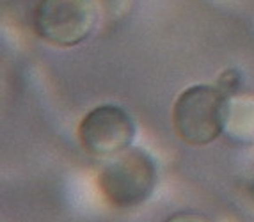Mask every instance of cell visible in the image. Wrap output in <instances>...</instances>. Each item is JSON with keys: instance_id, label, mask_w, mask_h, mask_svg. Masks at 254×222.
<instances>
[{"instance_id": "cell-1", "label": "cell", "mask_w": 254, "mask_h": 222, "mask_svg": "<svg viewBox=\"0 0 254 222\" xmlns=\"http://www.w3.org/2000/svg\"><path fill=\"white\" fill-rule=\"evenodd\" d=\"M231 114L229 96L217 86L195 84L187 87L173 107L176 135L190 146H206L219 139Z\"/></svg>"}, {"instance_id": "cell-2", "label": "cell", "mask_w": 254, "mask_h": 222, "mask_svg": "<svg viewBox=\"0 0 254 222\" xmlns=\"http://www.w3.org/2000/svg\"><path fill=\"white\" fill-rule=\"evenodd\" d=\"M157 185V166L149 153L140 148H128L102 167L98 187L110 205L133 208L142 205Z\"/></svg>"}, {"instance_id": "cell-3", "label": "cell", "mask_w": 254, "mask_h": 222, "mask_svg": "<svg viewBox=\"0 0 254 222\" xmlns=\"http://www.w3.org/2000/svg\"><path fill=\"white\" fill-rule=\"evenodd\" d=\"M96 23L93 0H38L32 11V29L43 41L71 48L89 38Z\"/></svg>"}, {"instance_id": "cell-4", "label": "cell", "mask_w": 254, "mask_h": 222, "mask_svg": "<svg viewBox=\"0 0 254 222\" xmlns=\"http://www.w3.org/2000/svg\"><path fill=\"white\" fill-rule=\"evenodd\" d=\"M135 139V121L119 105H100L78 124L80 146L93 157H116Z\"/></svg>"}, {"instance_id": "cell-5", "label": "cell", "mask_w": 254, "mask_h": 222, "mask_svg": "<svg viewBox=\"0 0 254 222\" xmlns=\"http://www.w3.org/2000/svg\"><path fill=\"white\" fill-rule=\"evenodd\" d=\"M240 84H242L240 71H238V69H235V68H228L219 75L215 86L219 87L222 93L228 94L229 98H231V96H233V94L240 89Z\"/></svg>"}, {"instance_id": "cell-6", "label": "cell", "mask_w": 254, "mask_h": 222, "mask_svg": "<svg viewBox=\"0 0 254 222\" xmlns=\"http://www.w3.org/2000/svg\"><path fill=\"white\" fill-rule=\"evenodd\" d=\"M167 222H208V221L204 217H199V215H195V214H180V215L171 217Z\"/></svg>"}]
</instances>
